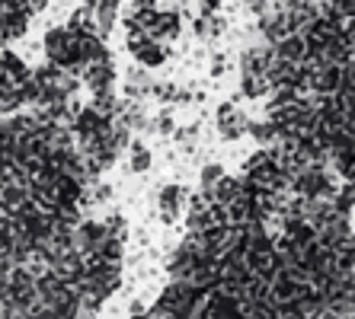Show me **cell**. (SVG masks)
Instances as JSON below:
<instances>
[{"label": "cell", "instance_id": "1", "mask_svg": "<svg viewBox=\"0 0 355 319\" xmlns=\"http://www.w3.org/2000/svg\"><path fill=\"white\" fill-rule=\"evenodd\" d=\"M83 80H87V86L93 90V96H96V93H109V90H112V80H116L112 57L106 55V57H99V61H93V64H87Z\"/></svg>", "mask_w": 355, "mask_h": 319}, {"label": "cell", "instance_id": "2", "mask_svg": "<svg viewBox=\"0 0 355 319\" xmlns=\"http://www.w3.org/2000/svg\"><path fill=\"white\" fill-rule=\"evenodd\" d=\"M218 131H221V138H227V140H234L243 131H250V122H247V115H243V109H237L234 102H224V106L218 109Z\"/></svg>", "mask_w": 355, "mask_h": 319}, {"label": "cell", "instance_id": "3", "mask_svg": "<svg viewBox=\"0 0 355 319\" xmlns=\"http://www.w3.org/2000/svg\"><path fill=\"white\" fill-rule=\"evenodd\" d=\"M128 48H132V55L138 57L141 64H148V67L160 64L166 55V48L160 42H154L150 35H141V33H128Z\"/></svg>", "mask_w": 355, "mask_h": 319}, {"label": "cell", "instance_id": "4", "mask_svg": "<svg viewBox=\"0 0 355 319\" xmlns=\"http://www.w3.org/2000/svg\"><path fill=\"white\" fill-rule=\"evenodd\" d=\"M26 26H29V17H26L19 7L7 3V10L0 13V45L10 39H19V35L26 33Z\"/></svg>", "mask_w": 355, "mask_h": 319}, {"label": "cell", "instance_id": "5", "mask_svg": "<svg viewBox=\"0 0 355 319\" xmlns=\"http://www.w3.org/2000/svg\"><path fill=\"white\" fill-rule=\"evenodd\" d=\"M176 35H180V17H176V13H164V10H160L157 23H154V29H150V39L164 42V39H176Z\"/></svg>", "mask_w": 355, "mask_h": 319}, {"label": "cell", "instance_id": "6", "mask_svg": "<svg viewBox=\"0 0 355 319\" xmlns=\"http://www.w3.org/2000/svg\"><path fill=\"white\" fill-rule=\"evenodd\" d=\"M180 205H182V188L180 185H166L164 192H160V217L170 224L176 214H180Z\"/></svg>", "mask_w": 355, "mask_h": 319}, {"label": "cell", "instance_id": "7", "mask_svg": "<svg viewBox=\"0 0 355 319\" xmlns=\"http://www.w3.org/2000/svg\"><path fill=\"white\" fill-rule=\"evenodd\" d=\"M243 96L247 99H259L266 96V93H272V80H269V74H243Z\"/></svg>", "mask_w": 355, "mask_h": 319}, {"label": "cell", "instance_id": "8", "mask_svg": "<svg viewBox=\"0 0 355 319\" xmlns=\"http://www.w3.org/2000/svg\"><path fill=\"white\" fill-rule=\"evenodd\" d=\"M196 29H198V35H205V39H211V35L224 33V19L218 17V13H202V17L196 19Z\"/></svg>", "mask_w": 355, "mask_h": 319}, {"label": "cell", "instance_id": "9", "mask_svg": "<svg viewBox=\"0 0 355 319\" xmlns=\"http://www.w3.org/2000/svg\"><path fill=\"white\" fill-rule=\"evenodd\" d=\"M148 166H150V154H148V147L135 140V144H132V170H135V172H144Z\"/></svg>", "mask_w": 355, "mask_h": 319}, {"label": "cell", "instance_id": "10", "mask_svg": "<svg viewBox=\"0 0 355 319\" xmlns=\"http://www.w3.org/2000/svg\"><path fill=\"white\" fill-rule=\"evenodd\" d=\"M221 179H224L221 166H215V163H211V166H205V170H202V185H205V188H211V185H215V182H221Z\"/></svg>", "mask_w": 355, "mask_h": 319}, {"label": "cell", "instance_id": "11", "mask_svg": "<svg viewBox=\"0 0 355 319\" xmlns=\"http://www.w3.org/2000/svg\"><path fill=\"white\" fill-rule=\"evenodd\" d=\"M13 7H19L26 17H33V13H42V10H45V0H17Z\"/></svg>", "mask_w": 355, "mask_h": 319}, {"label": "cell", "instance_id": "12", "mask_svg": "<svg viewBox=\"0 0 355 319\" xmlns=\"http://www.w3.org/2000/svg\"><path fill=\"white\" fill-rule=\"evenodd\" d=\"M154 128H157L160 134H170V131H173V118H170V112H160L157 122H154Z\"/></svg>", "mask_w": 355, "mask_h": 319}, {"label": "cell", "instance_id": "13", "mask_svg": "<svg viewBox=\"0 0 355 319\" xmlns=\"http://www.w3.org/2000/svg\"><path fill=\"white\" fill-rule=\"evenodd\" d=\"M196 134H198V128H182V131L176 134V140H180L182 147H189L192 140H196Z\"/></svg>", "mask_w": 355, "mask_h": 319}]
</instances>
